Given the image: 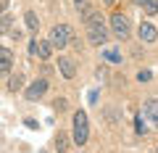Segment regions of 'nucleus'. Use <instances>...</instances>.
Here are the masks:
<instances>
[{"label":"nucleus","instance_id":"f257e3e1","mask_svg":"<svg viewBox=\"0 0 158 153\" xmlns=\"http://www.w3.org/2000/svg\"><path fill=\"white\" fill-rule=\"evenodd\" d=\"M74 145H85L87 137H90V124H87V113L77 111L74 113Z\"/></svg>","mask_w":158,"mask_h":153},{"label":"nucleus","instance_id":"f03ea898","mask_svg":"<svg viewBox=\"0 0 158 153\" xmlns=\"http://www.w3.org/2000/svg\"><path fill=\"white\" fill-rule=\"evenodd\" d=\"M50 45L53 48H66L69 42L74 40V34H71V27H66V24H58V27H53L50 29Z\"/></svg>","mask_w":158,"mask_h":153},{"label":"nucleus","instance_id":"7ed1b4c3","mask_svg":"<svg viewBox=\"0 0 158 153\" xmlns=\"http://www.w3.org/2000/svg\"><path fill=\"white\" fill-rule=\"evenodd\" d=\"M111 29H113V34H116L118 40H127L129 37V19L124 13H113L111 16Z\"/></svg>","mask_w":158,"mask_h":153},{"label":"nucleus","instance_id":"20e7f679","mask_svg":"<svg viewBox=\"0 0 158 153\" xmlns=\"http://www.w3.org/2000/svg\"><path fill=\"white\" fill-rule=\"evenodd\" d=\"M87 40L92 42V45H106L108 40V32L103 24H87Z\"/></svg>","mask_w":158,"mask_h":153},{"label":"nucleus","instance_id":"39448f33","mask_svg":"<svg viewBox=\"0 0 158 153\" xmlns=\"http://www.w3.org/2000/svg\"><path fill=\"white\" fill-rule=\"evenodd\" d=\"M142 119L148 121V124L158 127V100L153 98V100H148L145 106H142Z\"/></svg>","mask_w":158,"mask_h":153},{"label":"nucleus","instance_id":"423d86ee","mask_svg":"<svg viewBox=\"0 0 158 153\" xmlns=\"http://www.w3.org/2000/svg\"><path fill=\"white\" fill-rule=\"evenodd\" d=\"M45 90H48V79L32 82V85L27 87V100H40V98L45 95Z\"/></svg>","mask_w":158,"mask_h":153},{"label":"nucleus","instance_id":"0eeeda50","mask_svg":"<svg viewBox=\"0 0 158 153\" xmlns=\"http://www.w3.org/2000/svg\"><path fill=\"white\" fill-rule=\"evenodd\" d=\"M140 40H145V42H156L158 40V29L153 27L150 21H142L140 24Z\"/></svg>","mask_w":158,"mask_h":153},{"label":"nucleus","instance_id":"6e6552de","mask_svg":"<svg viewBox=\"0 0 158 153\" xmlns=\"http://www.w3.org/2000/svg\"><path fill=\"white\" fill-rule=\"evenodd\" d=\"M13 66V53L8 48H0V74H8Z\"/></svg>","mask_w":158,"mask_h":153},{"label":"nucleus","instance_id":"1a4fd4ad","mask_svg":"<svg viewBox=\"0 0 158 153\" xmlns=\"http://www.w3.org/2000/svg\"><path fill=\"white\" fill-rule=\"evenodd\" d=\"M58 69H61V74L66 77V79H71L74 74H77V66H74L71 58H58Z\"/></svg>","mask_w":158,"mask_h":153},{"label":"nucleus","instance_id":"9d476101","mask_svg":"<svg viewBox=\"0 0 158 153\" xmlns=\"http://www.w3.org/2000/svg\"><path fill=\"white\" fill-rule=\"evenodd\" d=\"M50 53H53L50 40H42V42H37V56L42 58V61H48V58H50Z\"/></svg>","mask_w":158,"mask_h":153},{"label":"nucleus","instance_id":"9b49d317","mask_svg":"<svg viewBox=\"0 0 158 153\" xmlns=\"http://www.w3.org/2000/svg\"><path fill=\"white\" fill-rule=\"evenodd\" d=\"M103 61H108V63H121V53H118L116 48H106V50H103Z\"/></svg>","mask_w":158,"mask_h":153},{"label":"nucleus","instance_id":"f8f14e48","mask_svg":"<svg viewBox=\"0 0 158 153\" xmlns=\"http://www.w3.org/2000/svg\"><path fill=\"white\" fill-rule=\"evenodd\" d=\"M21 87H24V77H21V74H13L11 79H8V90L16 92V90H21Z\"/></svg>","mask_w":158,"mask_h":153},{"label":"nucleus","instance_id":"ddd939ff","mask_svg":"<svg viewBox=\"0 0 158 153\" xmlns=\"http://www.w3.org/2000/svg\"><path fill=\"white\" fill-rule=\"evenodd\" d=\"M24 21H27V27L32 29V32H37L40 21H37V13H34V11H27V13H24Z\"/></svg>","mask_w":158,"mask_h":153},{"label":"nucleus","instance_id":"4468645a","mask_svg":"<svg viewBox=\"0 0 158 153\" xmlns=\"http://www.w3.org/2000/svg\"><path fill=\"white\" fill-rule=\"evenodd\" d=\"M56 148H58V151H66V148H69V137L63 135V132L56 135Z\"/></svg>","mask_w":158,"mask_h":153},{"label":"nucleus","instance_id":"2eb2a0df","mask_svg":"<svg viewBox=\"0 0 158 153\" xmlns=\"http://www.w3.org/2000/svg\"><path fill=\"white\" fill-rule=\"evenodd\" d=\"M145 13H148V16H156V13H158V0H148V3H145Z\"/></svg>","mask_w":158,"mask_h":153},{"label":"nucleus","instance_id":"dca6fc26","mask_svg":"<svg viewBox=\"0 0 158 153\" xmlns=\"http://www.w3.org/2000/svg\"><path fill=\"white\" fill-rule=\"evenodd\" d=\"M74 8H77L79 13H85L87 8H90V0H74Z\"/></svg>","mask_w":158,"mask_h":153},{"label":"nucleus","instance_id":"f3484780","mask_svg":"<svg viewBox=\"0 0 158 153\" xmlns=\"http://www.w3.org/2000/svg\"><path fill=\"white\" fill-rule=\"evenodd\" d=\"M137 132H140V135H145V132H148V127H145V119H142V116L137 119Z\"/></svg>","mask_w":158,"mask_h":153},{"label":"nucleus","instance_id":"a211bd4d","mask_svg":"<svg viewBox=\"0 0 158 153\" xmlns=\"http://www.w3.org/2000/svg\"><path fill=\"white\" fill-rule=\"evenodd\" d=\"M53 106H56L58 111H66V100H63V98H56V103H53Z\"/></svg>","mask_w":158,"mask_h":153},{"label":"nucleus","instance_id":"6ab92c4d","mask_svg":"<svg viewBox=\"0 0 158 153\" xmlns=\"http://www.w3.org/2000/svg\"><path fill=\"white\" fill-rule=\"evenodd\" d=\"M137 79H140V82H148V79H150V71H140V74H137Z\"/></svg>","mask_w":158,"mask_h":153},{"label":"nucleus","instance_id":"aec40b11","mask_svg":"<svg viewBox=\"0 0 158 153\" xmlns=\"http://www.w3.org/2000/svg\"><path fill=\"white\" fill-rule=\"evenodd\" d=\"M6 8H8V0H0V13L6 11Z\"/></svg>","mask_w":158,"mask_h":153},{"label":"nucleus","instance_id":"412c9836","mask_svg":"<svg viewBox=\"0 0 158 153\" xmlns=\"http://www.w3.org/2000/svg\"><path fill=\"white\" fill-rule=\"evenodd\" d=\"M135 3H137V6H142V8H145V3H148V0H135Z\"/></svg>","mask_w":158,"mask_h":153},{"label":"nucleus","instance_id":"4be33fe9","mask_svg":"<svg viewBox=\"0 0 158 153\" xmlns=\"http://www.w3.org/2000/svg\"><path fill=\"white\" fill-rule=\"evenodd\" d=\"M106 3H108V6H113V3H116V0H106Z\"/></svg>","mask_w":158,"mask_h":153}]
</instances>
